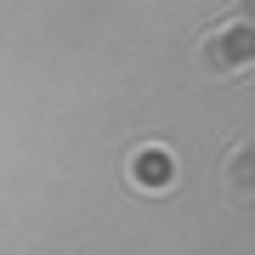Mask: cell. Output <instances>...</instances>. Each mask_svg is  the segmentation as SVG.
<instances>
[{
	"mask_svg": "<svg viewBox=\"0 0 255 255\" xmlns=\"http://www.w3.org/2000/svg\"><path fill=\"white\" fill-rule=\"evenodd\" d=\"M199 63L204 74H216V80H233V74H250L255 68V23H221L210 28V34L199 40Z\"/></svg>",
	"mask_w": 255,
	"mask_h": 255,
	"instance_id": "cell-1",
	"label": "cell"
},
{
	"mask_svg": "<svg viewBox=\"0 0 255 255\" xmlns=\"http://www.w3.org/2000/svg\"><path fill=\"white\" fill-rule=\"evenodd\" d=\"M176 153L170 147H159V142H147V147H136L130 153V164H125V182L136 187V193H164V187H176Z\"/></svg>",
	"mask_w": 255,
	"mask_h": 255,
	"instance_id": "cell-2",
	"label": "cell"
},
{
	"mask_svg": "<svg viewBox=\"0 0 255 255\" xmlns=\"http://www.w3.org/2000/svg\"><path fill=\"white\" fill-rule=\"evenodd\" d=\"M221 187L238 210H255V136H238L227 147V164H221Z\"/></svg>",
	"mask_w": 255,
	"mask_h": 255,
	"instance_id": "cell-3",
	"label": "cell"
},
{
	"mask_svg": "<svg viewBox=\"0 0 255 255\" xmlns=\"http://www.w3.org/2000/svg\"><path fill=\"white\" fill-rule=\"evenodd\" d=\"M233 11H238L244 23H255V0H233Z\"/></svg>",
	"mask_w": 255,
	"mask_h": 255,
	"instance_id": "cell-4",
	"label": "cell"
}]
</instances>
